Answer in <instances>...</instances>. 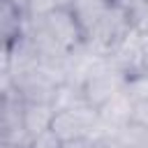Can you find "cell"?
Masks as SVG:
<instances>
[{"instance_id": "10", "label": "cell", "mask_w": 148, "mask_h": 148, "mask_svg": "<svg viewBox=\"0 0 148 148\" xmlns=\"http://www.w3.org/2000/svg\"><path fill=\"white\" fill-rule=\"evenodd\" d=\"M97 139H74V141H65L62 148H95Z\"/></svg>"}, {"instance_id": "3", "label": "cell", "mask_w": 148, "mask_h": 148, "mask_svg": "<svg viewBox=\"0 0 148 148\" xmlns=\"http://www.w3.org/2000/svg\"><path fill=\"white\" fill-rule=\"evenodd\" d=\"M51 130L62 141L74 139H97L99 136V111L90 104H76L56 111Z\"/></svg>"}, {"instance_id": "2", "label": "cell", "mask_w": 148, "mask_h": 148, "mask_svg": "<svg viewBox=\"0 0 148 148\" xmlns=\"http://www.w3.org/2000/svg\"><path fill=\"white\" fill-rule=\"evenodd\" d=\"M132 35V28L127 23L125 12L113 2L106 14L86 32V44L102 58H109L127 37Z\"/></svg>"}, {"instance_id": "8", "label": "cell", "mask_w": 148, "mask_h": 148, "mask_svg": "<svg viewBox=\"0 0 148 148\" xmlns=\"http://www.w3.org/2000/svg\"><path fill=\"white\" fill-rule=\"evenodd\" d=\"M62 139L53 132V130H46L42 134H37L32 141H30V148H62Z\"/></svg>"}, {"instance_id": "12", "label": "cell", "mask_w": 148, "mask_h": 148, "mask_svg": "<svg viewBox=\"0 0 148 148\" xmlns=\"http://www.w3.org/2000/svg\"><path fill=\"white\" fill-rule=\"evenodd\" d=\"M5 2L14 5V7H16V9H21V12H25V9H28V5H30V0H5Z\"/></svg>"}, {"instance_id": "1", "label": "cell", "mask_w": 148, "mask_h": 148, "mask_svg": "<svg viewBox=\"0 0 148 148\" xmlns=\"http://www.w3.org/2000/svg\"><path fill=\"white\" fill-rule=\"evenodd\" d=\"M127 81H130V76L120 67H116L109 58H102L90 69V74L83 79L81 95L92 109L99 111L109 99H113L118 92H123L127 88Z\"/></svg>"}, {"instance_id": "9", "label": "cell", "mask_w": 148, "mask_h": 148, "mask_svg": "<svg viewBox=\"0 0 148 148\" xmlns=\"http://www.w3.org/2000/svg\"><path fill=\"white\" fill-rule=\"evenodd\" d=\"M132 123H136V125H141V127L148 130V102H136V104H134Z\"/></svg>"}, {"instance_id": "11", "label": "cell", "mask_w": 148, "mask_h": 148, "mask_svg": "<svg viewBox=\"0 0 148 148\" xmlns=\"http://www.w3.org/2000/svg\"><path fill=\"white\" fill-rule=\"evenodd\" d=\"M95 148H123L116 139H111V136H104V139H97V146Z\"/></svg>"}, {"instance_id": "7", "label": "cell", "mask_w": 148, "mask_h": 148, "mask_svg": "<svg viewBox=\"0 0 148 148\" xmlns=\"http://www.w3.org/2000/svg\"><path fill=\"white\" fill-rule=\"evenodd\" d=\"M127 92L134 97V102H148V72H139L130 76Z\"/></svg>"}, {"instance_id": "6", "label": "cell", "mask_w": 148, "mask_h": 148, "mask_svg": "<svg viewBox=\"0 0 148 148\" xmlns=\"http://www.w3.org/2000/svg\"><path fill=\"white\" fill-rule=\"evenodd\" d=\"M111 139H116L123 148H148V130L136 123H127L125 127L116 130Z\"/></svg>"}, {"instance_id": "5", "label": "cell", "mask_w": 148, "mask_h": 148, "mask_svg": "<svg viewBox=\"0 0 148 148\" xmlns=\"http://www.w3.org/2000/svg\"><path fill=\"white\" fill-rule=\"evenodd\" d=\"M127 16L132 32L148 35V0H113Z\"/></svg>"}, {"instance_id": "4", "label": "cell", "mask_w": 148, "mask_h": 148, "mask_svg": "<svg viewBox=\"0 0 148 148\" xmlns=\"http://www.w3.org/2000/svg\"><path fill=\"white\" fill-rule=\"evenodd\" d=\"M56 118V106L53 104H42V102H23V127L35 139L37 134L51 130Z\"/></svg>"}]
</instances>
